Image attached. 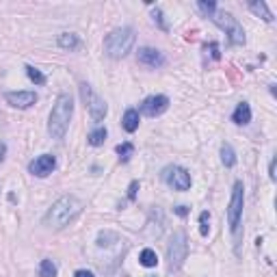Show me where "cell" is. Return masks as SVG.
Here are the masks:
<instances>
[{"instance_id":"17","label":"cell","mask_w":277,"mask_h":277,"mask_svg":"<svg viewBox=\"0 0 277 277\" xmlns=\"http://www.w3.org/2000/svg\"><path fill=\"white\" fill-rule=\"evenodd\" d=\"M106 141V128H95L89 132V137H87V143L97 148V145H102Z\"/></svg>"},{"instance_id":"31","label":"cell","mask_w":277,"mask_h":277,"mask_svg":"<svg viewBox=\"0 0 277 277\" xmlns=\"http://www.w3.org/2000/svg\"><path fill=\"white\" fill-rule=\"evenodd\" d=\"M4 152H7V145H4V143H0V162L4 160Z\"/></svg>"},{"instance_id":"28","label":"cell","mask_w":277,"mask_h":277,"mask_svg":"<svg viewBox=\"0 0 277 277\" xmlns=\"http://www.w3.org/2000/svg\"><path fill=\"white\" fill-rule=\"evenodd\" d=\"M173 213H176L178 216H186L188 215V208H186V206H176V208H173Z\"/></svg>"},{"instance_id":"11","label":"cell","mask_w":277,"mask_h":277,"mask_svg":"<svg viewBox=\"0 0 277 277\" xmlns=\"http://www.w3.org/2000/svg\"><path fill=\"white\" fill-rule=\"evenodd\" d=\"M4 100L15 108H29L37 102V93L35 91H7Z\"/></svg>"},{"instance_id":"29","label":"cell","mask_w":277,"mask_h":277,"mask_svg":"<svg viewBox=\"0 0 277 277\" xmlns=\"http://www.w3.org/2000/svg\"><path fill=\"white\" fill-rule=\"evenodd\" d=\"M74 277H95L93 273H91V271H87V269H78L74 273Z\"/></svg>"},{"instance_id":"5","label":"cell","mask_w":277,"mask_h":277,"mask_svg":"<svg viewBox=\"0 0 277 277\" xmlns=\"http://www.w3.org/2000/svg\"><path fill=\"white\" fill-rule=\"evenodd\" d=\"M186 253H188V238H186V232L178 230L173 232L169 245H167V260H169V269L176 271L182 267V262L186 260Z\"/></svg>"},{"instance_id":"24","label":"cell","mask_w":277,"mask_h":277,"mask_svg":"<svg viewBox=\"0 0 277 277\" xmlns=\"http://www.w3.org/2000/svg\"><path fill=\"white\" fill-rule=\"evenodd\" d=\"M197 7H199V11H202V13L208 15V18L216 11V4H215V2H197Z\"/></svg>"},{"instance_id":"7","label":"cell","mask_w":277,"mask_h":277,"mask_svg":"<svg viewBox=\"0 0 277 277\" xmlns=\"http://www.w3.org/2000/svg\"><path fill=\"white\" fill-rule=\"evenodd\" d=\"M245 188H243V182L238 180L234 182V191H232V199L230 206H227V223H230V230L238 232V225H241V215H243V202H245Z\"/></svg>"},{"instance_id":"13","label":"cell","mask_w":277,"mask_h":277,"mask_svg":"<svg viewBox=\"0 0 277 277\" xmlns=\"http://www.w3.org/2000/svg\"><path fill=\"white\" fill-rule=\"evenodd\" d=\"M122 128L126 130V132L132 134L134 130L139 128V111L137 108H128L126 113H123V117H122Z\"/></svg>"},{"instance_id":"12","label":"cell","mask_w":277,"mask_h":277,"mask_svg":"<svg viewBox=\"0 0 277 277\" xmlns=\"http://www.w3.org/2000/svg\"><path fill=\"white\" fill-rule=\"evenodd\" d=\"M137 59L141 65H145V67H162L165 65V57H162L160 50H156V48H139L137 52Z\"/></svg>"},{"instance_id":"15","label":"cell","mask_w":277,"mask_h":277,"mask_svg":"<svg viewBox=\"0 0 277 277\" xmlns=\"http://www.w3.org/2000/svg\"><path fill=\"white\" fill-rule=\"evenodd\" d=\"M249 9H251L256 15H260L264 22H273V13H271L267 2H262V0H260V2H249Z\"/></svg>"},{"instance_id":"3","label":"cell","mask_w":277,"mask_h":277,"mask_svg":"<svg viewBox=\"0 0 277 277\" xmlns=\"http://www.w3.org/2000/svg\"><path fill=\"white\" fill-rule=\"evenodd\" d=\"M134 39H137V35H134V31L130 26H122V29L111 31L104 39V54L111 59H123L132 50Z\"/></svg>"},{"instance_id":"14","label":"cell","mask_w":277,"mask_h":277,"mask_svg":"<svg viewBox=\"0 0 277 277\" xmlns=\"http://www.w3.org/2000/svg\"><path fill=\"white\" fill-rule=\"evenodd\" d=\"M232 119H234V123H238V126H247V123L251 122V106H249L247 102H241V104L236 106Z\"/></svg>"},{"instance_id":"22","label":"cell","mask_w":277,"mask_h":277,"mask_svg":"<svg viewBox=\"0 0 277 277\" xmlns=\"http://www.w3.org/2000/svg\"><path fill=\"white\" fill-rule=\"evenodd\" d=\"M132 152H134V145H132V143H128V141H126V143H119V145H117V154H119V158H122L123 162L130 160Z\"/></svg>"},{"instance_id":"1","label":"cell","mask_w":277,"mask_h":277,"mask_svg":"<svg viewBox=\"0 0 277 277\" xmlns=\"http://www.w3.org/2000/svg\"><path fill=\"white\" fill-rule=\"evenodd\" d=\"M80 210H83V204H80L78 197H74V195H63V197H59L57 202L50 206V210L43 216V223L48 227H54V230H61V227L72 223L76 216L80 215Z\"/></svg>"},{"instance_id":"20","label":"cell","mask_w":277,"mask_h":277,"mask_svg":"<svg viewBox=\"0 0 277 277\" xmlns=\"http://www.w3.org/2000/svg\"><path fill=\"white\" fill-rule=\"evenodd\" d=\"M39 277H57V264L52 260H41L39 262Z\"/></svg>"},{"instance_id":"10","label":"cell","mask_w":277,"mask_h":277,"mask_svg":"<svg viewBox=\"0 0 277 277\" xmlns=\"http://www.w3.org/2000/svg\"><path fill=\"white\" fill-rule=\"evenodd\" d=\"M54 167H57V158L52 154H41L29 165V171L37 178H46L54 171Z\"/></svg>"},{"instance_id":"9","label":"cell","mask_w":277,"mask_h":277,"mask_svg":"<svg viewBox=\"0 0 277 277\" xmlns=\"http://www.w3.org/2000/svg\"><path fill=\"white\" fill-rule=\"evenodd\" d=\"M169 108V97L167 95H150L141 102V113L148 117H156Z\"/></svg>"},{"instance_id":"27","label":"cell","mask_w":277,"mask_h":277,"mask_svg":"<svg viewBox=\"0 0 277 277\" xmlns=\"http://www.w3.org/2000/svg\"><path fill=\"white\" fill-rule=\"evenodd\" d=\"M137 191H139V182L132 180L130 182V188H128V199H137Z\"/></svg>"},{"instance_id":"8","label":"cell","mask_w":277,"mask_h":277,"mask_svg":"<svg viewBox=\"0 0 277 277\" xmlns=\"http://www.w3.org/2000/svg\"><path fill=\"white\" fill-rule=\"evenodd\" d=\"M162 180L169 184L173 191H188V188H191V173L178 165L167 167V169L162 171Z\"/></svg>"},{"instance_id":"2","label":"cell","mask_w":277,"mask_h":277,"mask_svg":"<svg viewBox=\"0 0 277 277\" xmlns=\"http://www.w3.org/2000/svg\"><path fill=\"white\" fill-rule=\"evenodd\" d=\"M74 115V100L72 95L61 93L54 102L52 111H50V119H48V132H50L52 139H63L65 132L69 128V122H72Z\"/></svg>"},{"instance_id":"19","label":"cell","mask_w":277,"mask_h":277,"mask_svg":"<svg viewBox=\"0 0 277 277\" xmlns=\"http://www.w3.org/2000/svg\"><path fill=\"white\" fill-rule=\"evenodd\" d=\"M221 160H223L225 167L236 165V154H234V150H232L230 143H223V148H221Z\"/></svg>"},{"instance_id":"16","label":"cell","mask_w":277,"mask_h":277,"mask_svg":"<svg viewBox=\"0 0 277 277\" xmlns=\"http://www.w3.org/2000/svg\"><path fill=\"white\" fill-rule=\"evenodd\" d=\"M59 46L63 50H76L78 48V37L74 32H63V35H59Z\"/></svg>"},{"instance_id":"23","label":"cell","mask_w":277,"mask_h":277,"mask_svg":"<svg viewBox=\"0 0 277 277\" xmlns=\"http://www.w3.org/2000/svg\"><path fill=\"white\" fill-rule=\"evenodd\" d=\"M208 221H210V215L208 213L199 215V234H202V236H208V230H210Z\"/></svg>"},{"instance_id":"26","label":"cell","mask_w":277,"mask_h":277,"mask_svg":"<svg viewBox=\"0 0 277 277\" xmlns=\"http://www.w3.org/2000/svg\"><path fill=\"white\" fill-rule=\"evenodd\" d=\"M206 52H210V57H213V59H221L219 43H208V46H206Z\"/></svg>"},{"instance_id":"21","label":"cell","mask_w":277,"mask_h":277,"mask_svg":"<svg viewBox=\"0 0 277 277\" xmlns=\"http://www.w3.org/2000/svg\"><path fill=\"white\" fill-rule=\"evenodd\" d=\"M26 76H29L35 85H43V83H46V76H43L37 67H32V65H26Z\"/></svg>"},{"instance_id":"25","label":"cell","mask_w":277,"mask_h":277,"mask_svg":"<svg viewBox=\"0 0 277 277\" xmlns=\"http://www.w3.org/2000/svg\"><path fill=\"white\" fill-rule=\"evenodd\" d=\"M154 20H156V22H158V24H160V29H162V31H169V24H167L165 20H162V11H160L158 7L154 9Z\"/></svg>"},{"instance_id":"6","label":"cell","mask_w":277,"mask_h":277,"mask_svg":"<svg viewBox=\"0 0 277 277\" xmlns=\"http://www.w3.org/2000/svg\"><path fill=\"white\" fill-rule=\"evenodd\" d=\"M80 97H83L87 111H89V115H91V119H93V122H102V119L106 117V113H108L106 102L102 100V97L97 95L95 91L91 89V87L87 85V83L80 85Z\"/></svg>"},{"instance_id":"18","label":"cell","mask_w":277,"mask_h":277,"mask_svg":"<svg viewBox=\"0 0 277 277\" xmlns=\"http://www.w3.org/2000/svg\"><path fill=\"white\" fill-rule=\"evenodd\" d=\"M139 262L143 264V267L152 269V267H156V264H158V256H156V251H152V249H143V251H141V256H139Z\"/></svg>"},{"instance_id":"4","label":"cell","mask_w":277,"mask_h":277,"mask_svg":"<svg viewBox=\"0 0 277 277\" xmlns=\"http://www.w3.org/2000/svg\"><path fill=\"white\" fill-rule=\"evenodd\" d=\"M210 20H213L215 24L225 32V35H227V41H230L232 46H243V43H245V31H243V26L238 24V20H236L232 13L216 9L215 13L210 15Z\"/></svg>"},{"instance_id":"30","label":"cell","mask_w":277,"mask_h":277,"mask_svg":"<svg viewBox=\"0 0 277 277\" xmlns=\"http://www.w3.org/2000/svg\"><path fill=\"white\" fill-rule=\"evenodd\" d=\"M269 178L271 180H275V158L271 160V165H269Z\"/></svg>"}]
</instances>
